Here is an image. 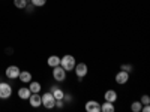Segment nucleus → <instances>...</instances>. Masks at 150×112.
<instances>
[{"label":"nucleus","instance_id":"obj_5","mask_svg":"<svg viewBox=\"0 0 150 112\" xmlns=\"http://www.w3.org/2000/svg\"><path fill=\"white\" fill-rule=\"evenodd\" d=\"M11 94H12V87L6 82H0V99L6 100L11 97Z\"/></svg>","mask_w":150,"mask_h":112},{"label":"nucleus","instance_id":"obj_4","mask_svg":"<svg viewBox=\"0 0 150 112\" xmlns=\"http://www.w3.org/2000/svg\"><path fill=\"white\" fill-rule=\"evenodd\" d=\"M53 78L57 81V82H63L66 79V70L62 67L60 64L53 67Z\"/></svg>","mask_w":150,"mask_h":112},{"label":"nucleus","instance_id":"obj_9","mask_svg":"<svg viewBox=\"0 0 150 112\" xmlns=\"http://www.w3.org/2000/svg\"><path fill=\"white\" fill-rule=\"evenodd\" d=\"M84 108H86L87 112H101V105H99L96 100H89Z\"/></svg>","mask_w":150,"mask_h":112},{"label":"nucleus","instance_id":"obj_11","mask_svg":"<svg viewBox=\"0 0 150 112\" xmlns=\"http://www.w3.org/2000/svg\"><path fill=\"white\" fill-rule=\"evenodd\" d=\"M32 91L29 90V87H21V88L18 90V97L23 99V100H27V99L30 97Z\"/></svg>","mask_w":150,"mask_h":112},{"label":"nucleus","instance_id":"obj_7","mask_svg":"<svg viewBox=\"0 0 150 112\" xmlns=\"http://www.w3.org/2000/svg\"><path fill=\"white\" fill-rule=\"evenodd\" d=\"M5 75H6V78H9V79H15V78H18V75H20V69H18V66H9V67L6 69Z\"/></svg>","mask_w":150,"mask_h":112},{"label":"nucleus","instance_id":"obj_19","mask_svg":"<svg viewBox=\"0 0 150 112\" xmlns=\"http://www.w3.org/2000/svg\"><path fill=\"white\" fill-rule=\"evenodd\" d=\"M141 102H134L132 105H131V109H132V112H141Z\"/></svg>","mask_w":150,"mask_h":112},{"label":"nucleus","instance_id":"obj_20","mask_svg":"<svg viewBox=\"0 0 150 112\" xmlns=\"http://www.w3.org/2000/svg\"><path fill=\"white\" fill-rule=\"evenodd\" d=\"M140 102H141V105H149V103H150V97H149L147 94H144V96H141Z\"/></svg>","mask_w":150,"mask_h":112},{"label":"nucleus","instance_id":"obj_17","mask_svg":"<svg viewBox=\"0 0 150 112\" xmlns=\"http://www.w3.org/2000/svg\"><path fill=\"white\" fill-rule=\"evenodd\" d=\"M27 3H29V0H14V5L18 9H24L27 6Z\"/></svg>","mask_w":150,"mask_h":112},{"label":"nucleus","instance_id":"obj_6","mask_svg":"<svg viewBox=\"0 0 150 112\" xmlns=\"http://www.w3.org/2000/svg\"><path fill=\"white\" fill-rule=\"evenodd\" d=\"M27 100H29L30 106H33V108H39V106L42 105V99H41L39 93H32Z\"/></svg>","mask_w":150,"mask_h":112},{"label":"nucleus","instance_id":"obj_18","mask_svg":"<svg viewBox=\"0 0 150 112\" xmlns=\"http://www.w3.org/2000/svg\"><path fill=\"white\" fill-rule=\"evenodd\" d=\"M30 3H32L35 8H42V6H45L47 0H30Z\"/></svg>","mask_w":150,"mask_h":112},{"label":"nucleus","instance_id":"obj_24","mask_svg":"<svg viewBox=\"0 0 150 112\" xmlns=\"http://www.w3.org/2000/svg\"><path fill=\"white\" fill-rule=\"evenodd\" d=\"M56 106H57V108H63V106H65L63 99H57V100H56Z\"/></svg>","mask_w":150,"mask_h":112},{"label":"nucleus","instance_id":"obj_12","mask_svg":"<svg viewBox=\"0 0 150 112\" xmlns=\"http://www.w3.org/2000/svg\"><path fill=\"white\" fill-rule=\"evenodd\" d=\"M18 78L21 79V82H24V84H29V82L32 81V73H30V72H27V70H23V72H20Z\"/></svg>","mask_w":150,"mask_h":112},{"label":"nucleus","instance_id":"obj_13","mask_svg":"<svg viewBox=\"0 0 150 112\" xmlns=\"http://www.w3.org/2000/svg\"><path fill=\"white\" fill-rule=\"evenodd\" d=\"M51 94L54 96V99H56V100H57V99H63V90H62V88H59V87H51Z\"/></svg>","mask_w":150,"mask_h":112},{"label":"nucleus","instance_id":"obj_23","mask_svg":"<svg viewBox=\"0 0 150 112\" xmlns=\"http://www.w3.org/2000/svg\"><path fill=\"white\" fill-rule=\"evenodd\" d=\"M24 9H26V12H27V14H32V12L35 10V6H33L32 3H27V6L24 8Z\"/></svg>","mask_w":150,"mask_h":112},{"label":"nucleus","instance_id":"obj_14","mask_svg":"<svg viewBox=\"0 0 150 112\" xmlns=\"http://www.w3.org/2000/svg\"><path fill=\"white\" fill-rule=\"evenodd\" d=\"M60 64V57L59 55H50L48 57V66L50 67H56Z\"/></svg>","mask_w":150,"mask_h":112},{"label":"nucleus","instance_id":"obj_16","mask_svg":"<svg viewBox=\"0 0 150 112\" xmlns=\"http://www.w3.org/2000/svg\"><path fill=\"white\" fill-rule=\"evenodd\" d=\"M101 111H102V112H112V111H114V103L105 100V102L101 105Z\"/></svg>","mask_w":150,"mask_h":112},{"label":"nucleus","instance_id":"obj_3","mask_svg":"<svg viewBox=\"0 0 150 112\" xmlns=\"http://www.w3.org/2000/svg\"><path fill=\"white\" fill-rule=\"evenodd\" d=\"M74 70H75V75H77V79L83 81V78L87 75V72H89V67H87L86 63H77L75 67H74Z\"/></svg>","mask_w":150,"mask_h":112},{"label":"nucleus","instance_id":"obj_22","mask_svg":"<svg viewBox=\"0 0 150 112\" xmlns=\"http://www.w3.org/2000/svg\"><path fill=\"white\" fill-rule=\"evenodd\" d=\"M63 102L65 103H69V102H72V94H63Z\"/></svg>","mask_w":150,"mask_h":112},{"label":"nucleus","instance_id":"obj_8","mask_svg":"<svg viewBox=\"0 0 150 112\" xmlns=\"http://www.w3.org/2000/svg\"><path fill=\"white\" fill-rule=\"evenodd\" d=\"M129 81V73L128 72H125V70H120L117 75H116V82L120 84V85H125Z\"/></svg>","mask_w":150,"mask_h":112},{"label":"nucleus","instance_id":"obj_1","mask_svg":"<svg viewBox=\"0 0 150 112\" xmlns=\"http://www.w3.org/2000/svg\"><path fill=\"white\" fill-rule=\"evenodd\" d=\"M75 64H77V61H75V57L74 55H63L60 58V66L63 67L66 72H71V70H74V67H75Z\"/></svg>","mask_w":150,"mask_h":112},{"label":"nucleus","instance_id":"obj_25","mask_svg":"<svg viewBox=\"0 0 150 112\" xmlns=\"http://www.w3.org/2000/svg\"><path fill=\"white\" fill-rule=\"evenodd\" d=\"M6 54H8V55L14 54V49H12V48H6Z\"/></svg>","mask_w":150,"mask_h":112},{"label":"nucleus","instance_id":"obj_21","mask_svg":"<svg viewBox=\"0 0 150 112\" xmlns=\"http://www.w3.org/2000/svg\"><path fill=\"white\" fill-rule=\"evenodd\" d=\"M120 70H125V72L131 73V72H132V66H131V64H122V66H120Z\"/></svg>","mask_w":150,"mask_h":112},{"label":"nucleus","instance_id":"obj_15","mask_svg":"<svg viewBox=\"0 0 150 112\" xmlns=\"http://www.w3.org/2000/svg\"><path fill=\"white\" fill-rule=\"evenodd\" d=\"M29 84H30V85H29V90H30L32 93H39V91H41V88H42L41 84L38 82V81H33V79H32Z\"/></svg>","mask_w":150,"mask_h":112},{"label":"nucleus","instance_id":"obj_2","mask_svg":"<svg viewBox=\"0 0 150 112\" xmlns=\"http://www.w3.org/2000/svg\"><path fill=\"white\" fill-rule=\"evenodd\" d=\"M41 99H42V105H44L47 109H53V108H56V99H54V96L51 94V91L44 93V94L41 96Z\"/></svg>","mask_w":150,"mask_h":112},{"label":"nucleus","instance_id":"obj_10","mask_svg":"<svg viewBox=\"0 0 150 112\" xmlns=\"http://www.w3.org/2000/svg\"><path fill=\"white\" fill-rule=\"evenodd\" d=\"M104 99L107 102H111V103H116L117 102V93L114 90H107L105 94H104Z\"/></svg>","mask_w":150,"mask_h":112}]
</instances>
